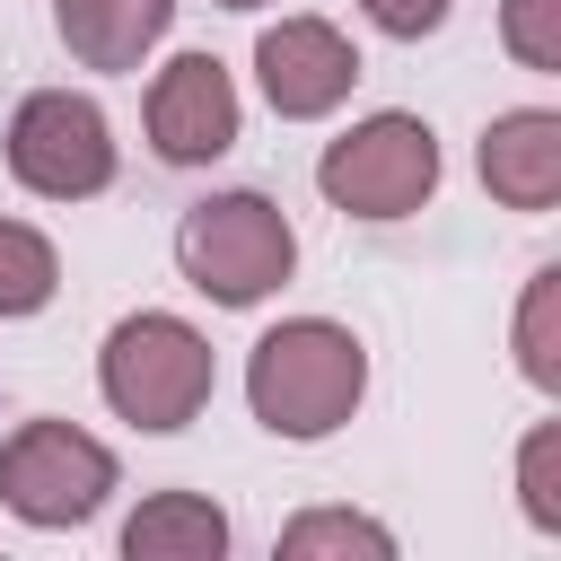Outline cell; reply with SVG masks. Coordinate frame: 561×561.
Returning a JSON list of instances; mask_svg holds the SVG:
<instances>
[{
	"instance_id": "obj_1",
	"label": "cell",
	"mask_w": 561,
	"mask_h": 561,
	"mask_svg": "<svg viewBox=\"0 0 561 561\" xmlns=\"http://www.w3.org/2000/svg\"><path fill=\"white\" fill-rule=\"evenodd\" d=\"M245 394H254V421L272 438H333L368 394V351L324 316H289L254 342Z\"/></svg>"
},
{
	"instance_id": "obj_2",
	"label": "cell",
	"mask_w": 561,
	"mask_h": 561,
	"mask_svg": "<svg viewBox=\"0 0 561 561\" xmlns=\"http://www.w3.org/2000/svg\"><path fill=\"white\" fill-rule=\"evenodd\" d=\"M175 263H184V280H193L202 298H219V307H254V298H272V289L289 280L298 237H289V219H280L263 193H210V202L184 210V228H175Z\"/></svg>"
},
{
	"instance_id": "obj_3",
	"label": "cell",
	"mask_w": 561,
	"mask_h": 561,
	"mask_svg": "<svg viewBox=\"0 0 561 561\" xmlns=\"http://www.w3.org/2000/svg\"><path fill=\"white\" fill-rule=\"evenodd\" d=\"M105 403L131 421V430H184L202 403H210V342L184 324V316H123L105 333Z\"/></svg>"
},
{
	"instance_id": "obj_4",
	"label": "cell",
	"mask_w": 561,
	"mask_h": 561,
	"mask_svg": "<svg viewBox=\"0 0 561 561\" xmlns=\"http://www.w3.org/2000/svg\"><path fill=\"white\" fill-rule=\"evenodd\" d=\"M316 184L351 219H412L438 193V140L421 114H368L316 158Z\"/></svg>"
},
{
	"instance_id": "obj_5",
	"label": "cell",
	"mask_w": 561,
	"mask_h": 561,
	"mask_svg": "<svg viewBox=\"0 0 561 561\" xmlns=\"http://www.w3.org/2000/svg\"><path fill=\"white\" fill-rule=\"evenodd\" d=\"M9 175L44 202H88L114 184V131L96 114V96H70V88H35L18 114H9Z\"/></svg>"
},
{
	"instance_id": "obj_6",
	"label": "cell",
	"mask_w": 561,
	"mask_h": 561,
	"mask_svg": "<svg viewBox=\"0 0 561 561\" xmlns=\"http://www.w3.org/2000/svg\"><path fill=\"white\" fill-rule=\"evenodd\" d=\"M114 491V456L70 421H26L0 438V500L26 526H79Z\"/></svg>"
},
{
	"instance_id": "obj_7",
	"label": "cell",
	"mask_w": 561,
	"mask_h": 561,
	"mask_svg": "<svg viewBox=\"0 0 561 561\" xmlns=\"http://www.w3.org/2000/svg\"><path fill=\"white\" fill-rule=\"evenodd\" d=\"M254 70H263V96H272L280 123H316V114H333V105L351 96L359 53H351L342 26H324V18H280V26H263Z\"/></svg>"
},
{
	"instance_id": "obj_8",
	"label": "cell",
	"mask_w": 561,
	"mask_h": 561,
	"mask_svg": "<svg viewBox=\"0 0 561 561\" xmlns=\"http://www.w3.org/2000/svg\"><path fill=\"white\" fill-rule=\"evenodd\" d=\"M237 140V88L210 53H175L149 88V149L167 167H210Z\"/></svg>"
},
{
	"instance_id": "obj_9",
	"label": "cell",
	"mask_w": 561,
	"mask_h": 561,
	"mask_svg": "<svg viewBox=\"0 0 561 561\" xmlns=\"http://www.w3.org/2000/svg\"><path fill=\"white\" fill-rule=\"evenodd\" d=\"M482 184L508 210H552L561 202V114L517 105L482 131Z\"/></svg>"
},
{
	"instance_id": "obj_10",
	"label": "cell",
	"mask_w": 561,
	"mask_h": 561,
	"mask_svg": "<svg viewBox=\"0 0 561 561\" xmlns=\"http://www.w3.org/2000/svg\"><path fill=\"white\" fill-rule=\"evenodd\" d=\"M175 0H53V26L79 70H140V53L167 35Z\"/></svg>"
},
{
	"instance_id": "obj_11",
	"label": "cell",
	"mask_w": 561,
	"mask_h": 561,
	"mask_svg": "<svg viewBox=\"0 0 561 561\" xmlns=\"http://www.w3.org/2000/svg\"><path fill=\"white\" fill-rule=\"evenodd\" d=\"M219 543H228V517L202 491H158L123 526V552L131 561H219Z\"/></svg>"
},
{
	"instance_id": "obj_12",
	"label": "cell",
	"mask_w": 561,
	"mask_h": 561,
	"mask_svg": "<svg viewBox=\"0 0 561 561\" xmlns=\"http://www.w3.org/2000/svg\"><path fill=\"white\" fill-rule=\"evenodd\" d=\"M53 289H61L53 245H44L26 219H0V316H35Z\"/></svg>"
},
{
	"instance_id": "obj_13",
	"label": "cell",
	"mask_w": 561,
	"mask_h": 561,
	"mask_svg": "<svg viewBox=\"0 0 561 561\" xmlns=\"http://www.w3.org/2000/svg\"><path fill=\"white\" fill-rule=\"evenodd\" d=\"M517 368H526L543 394L561 386V272H552V263L526 280V307H517Z\"/></svg>"
},
{
	"instance_id": "obj_14",
	"label": "cell",
	"mask_w": 561,
	"mask_h": 561,
	"mask_svg": "<svg viewBox=\"0 0 561 561\" xmlns=\"http://www.w3.org/2000/svg\"><path fill=\"white\" fill-rule=\"evenodd\" d=\"M280 552H289V561H307V552H368V561H386L394 535L368 526V517H351V508H316V517H298V526L280 535Z\"/></svg>"
},
{
	"instance_id": "obj_15",
	"label": "cell",
	"mask_w": 561,
	"mask_h": 561,
	"mask_svg": "<svg viewBox=\"0 0 561 561\" xmlns=\"http://www.w3.org/2000/svg\"><path fill=\"white\" fill-rule=\"evenodd\" d=\"M500 35H508V53L526 70H561V0H508Z\"/></svg>"
},
{
	"instance_id": "obj_16",
	"label": "cell",
	"mask_w": 561,
	"mask_h": 561,
	"mask_svg": "<svg viewBox=\"0 0 561 561\" xmlns=\"http://www.w3.org/2000/svg\"><path fill=\"white\" fill-rule=\"evenodd\" d=\"M552 465H561V430L543 421L535 438H526V456H517V491H526V517L552 535L561 526V482H552Z\"/></svg>"
},
{
	"instance_id": "obj_17",
	"label": "cell",
	"mask_w": 561,
	"mask_h": 561,
	"mask_svg": "<svg viewBox=\"0 0 561 561\" xmlns=\"http://www.w3.org/2000/svg\"><path fill=\"white\" fill-rule=\"evenodd\" d=\"M359 9H368L386 35H430V26L447 18V0H359Z\"/></svg>"
},
{
	"instance_id": "obj_18",
	"label": "cell",
	"mask_w": 561,
	"mask_h": 561,
	"mask_svg": "<svg viewBox=\"0 0 561 561\" xmlns=\"http://www.w3.org/2000/svg\"><path fill=\"white\" fill-rule=\"evenodd\" d=\"M219 9H263V0H219Z\"/></svg>"
}]
</instances>
